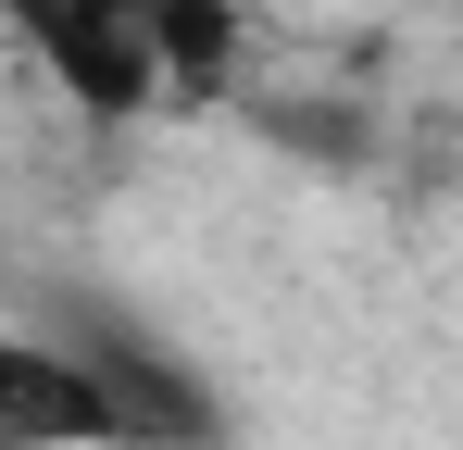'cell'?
Masks as SVG:
<instances>
[{
    "instance_id": "cell-1",
    "label": "cell",
    "mask_w": 463,
    "mask_h": 450,
    "mask_svg": "<svg viewBox=\"0 0 463 450\" xmlns=\"http://www.w3.org/2000/svg\"><path fill=\"white\" fill-rule=\"evenodd\" d=\"M13 38L38 51V75L100 113V126H138L163 113V51H151V0H0Z\"/></svg>"
},
{
    "instance_id": "cell-2",
    "label": "cell",
    "mask_w": 463,
    "mask_h": 450,
    "mask_svg": "<svg viewBox=\"0 0 463 450\" xmlns=\"http://www.w3.org/2000/svg\"><path fill=\"white\" fill-rule=\"evenodd\" d=\"M0 438L13 450H138L113 375L88 351H51V338H13L0 351Z\"/></svg>"
},
{
    "instance_id": "cell-3",
    "label": "cell",
    "mask_w": 463,
    "mask_h": 450,
    "mask_svg": "<svg viewBox=\"0 0 463 450\" xmlns=\"http://www.w3.org/2000/svg\"><path fill=\"white\" fill-rule=\"evenodd\" d=\"M88 363L113 375V400H126L138 450H201V438H213V388H201V375L175 363V351L126 338V325H100V338H88Z\"/></svg>"
},
{
    "instance_id": "cell-4",
    "label": "cell",
    "mask_w": 463,
    "mask_h": 450,
    "mask_svg": "<svg viewBox=\"0 0 463 450\" xmlns=\"http://www.w3.org/2000/svg\"><path fill=\"white\" fill-rule=\"evenodd\" d=\"M238 38H250V13H226V0H151L163 100H226L238 88Z\"/></svg>"
},
{
    "instance_id": "cell-5",
    "label": "cell",
    "mask_w": 463,
    "mask_h": 450,
    "mask_svg": "<svg viewBox=\"0 0 463 450\" xmlns=\"http://www.w3.org/2000/svg\"><path fill=\"white\" fill-rule=\"evenodd\" d=\"M226 13H250V0H226Z\"/></svg>"
}]
</instances>
